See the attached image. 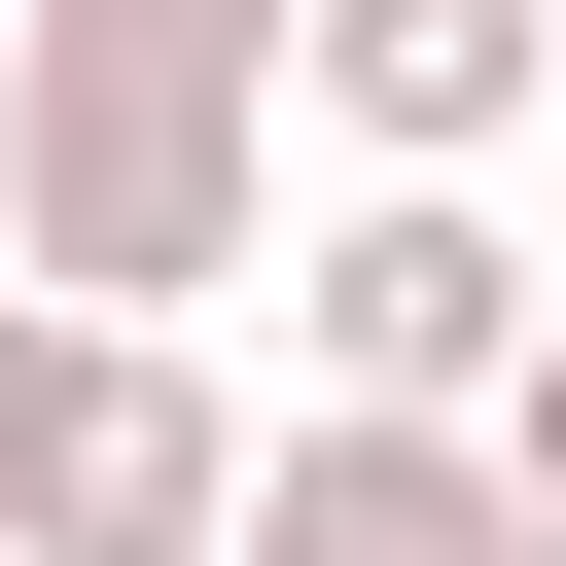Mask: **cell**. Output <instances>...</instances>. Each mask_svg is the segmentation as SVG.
I'll list each match as a JSON object with an SVG mask.
<instances>
[{"mask_svg": "<svg viewBox=\"0 0 566 566\" xmlns=\"http://www.w3.org/2000/svg\"><path fill=\"white\" fill-rule=\"evenodd\" d=\"M0 248H35V318H212L283 248V0H35L0 35Z\"/></svg>", "mask_w": 566, "mask_h": 566, "instance_id": "obj_1", "label": "cell"}, {"mask_svg": "<svg viewBox=\"0 0 566 566\" xmlns=\"http://www.w3.org/2000/svg\"><path fill=\"white\" fill-rule=\"evenodd\" d=\"M495 460H531V531H566V318H531V389H495Z\"/></svg>", "mask_w": 566, "mask_h": 566, "instance_id": "obj_6", "label": "cell"}, {"mask_svg": "<svg viewBox=\"0 0 566 566\" xmlns=\"http://www.w3.org/2000/svg\"><path fill=\"white\" fill-rule=\"evenodd\" d=\"M248 531V389L177 318H35L0 283V566H212Z\"/></svg>", "mask_w": 566, "mask_h": 566, "instance_id": "obj_2", "label": "cell"}, {"mask_svg": "<svg viewBox=\"0 0 566 566\" xmlns=\"http://www.w3.org/2000/svg\"><path fill=\"white\" fill-rule=\"evenodd\" d=\"M212 566H566V531H531V460H495V424H318V389H283Z\"/></svg>", "mask_w": 566, "mask_h": 566, "instance_id": "obj_5", "label": "cell"}, {"mask_svg": "<svg viewBox=\"0 0 566 566\" xmlns=\"http://www.w3.org/2000/svg\"><path fill=\"white\" fill-rule=\"evenodd\" d=\"M283 106H318L354 177H495V142L566 106V0H283Z\"/></svg>", "mask_w": 566, "mask_h": 566, "instance_id": "obj_4", "label": "cell"}, {"mask_svg": "<svg viewBox=\"0 0 566 566\" xmlns=\"http://www.w3.org/2000/svg\"><path fill=\"white\" fill-rule=\"evenodd\" d=\"M531 248H495V177H354L318 248H283V354H318V424H495L531 389Z\"/></svg>", "mask_w": 566, "mask_h": 566, "instance_id": "obj_3", "label": "cell"}]
</instances>
